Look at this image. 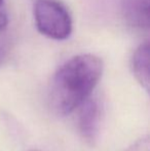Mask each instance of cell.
<instances>
[{"instance_id": "1", "label": "cell", "mask_w": 150, "mask_h": 151, "mask_svg": "<svg viewBox=\"0 0 150 151\" xmlns=\"http://www.w3.org/2000/svg\"><path fill=\"white\" fill-rule=\"evenodd\" d=\"M103 62L95 55H78L63 64L54 75L50 103L55 113L66 116L77 109L99 83Z\"/></svg>"}, {"instance_id": "2", "label": "cell", "mask_w": 150, "mask_h": 151, "mask_svg": "<svg viewBox=\"0 0 150 151\" xmlns=\"http://www.w3.org/2000/svg\"><path fill=\"white\" fill-rule=\"evenodd\" d=\"M35 25L39 33L54 40H65L72 32V19L59 0H36L33 7Z\"/></svg>"}, {"instance_id": "3", "label": "cell", "mask_w": 150, "mask_h": 151, "mask_svg": "<svg viewBox=\"0 0 150 151\" xmlns=\"http://www.w3.org/2000/svg\"><path fill=\"white\" fill-rule=\"evenodd\" d=\"M78 108V129L88 143H94L99 135L102 119V107L97 99L88 98Z\"/></svg>"}, {"instance_id": "4", "label": "cell", "mask_w": 150, "mask_h": 151, "mask_svg": "<svg viewBox=\"0 0 150 151\" xmlns=\"http://www.w3.org/2000/svg\"><path fill=\"white\" fill-rule=\"evenodd\" d=\"M149 0H121V12L126 24L139 30L149 28Z\"/></svg>"}, {"instance_id": "5", "label": "cell", "mask_w": 150, "mask_h": 151, "mask_svg": "<svg viewBox=\"0 0 150 151\" xmlns=\"http://www.w3.org/2000/svg\"><path fill=\"white\" fill-rule=\"evenodd\" d=\"M149 43L139 45L132 58V70L140 86L149 91Z\"/></svg>"}, {"instance_id": "6", "label": "cell", "mask_w": 150, "mask_h": 151, "mask_svg": "<svg viewBox=\"0 0 150 151\" xmlns=\"http://www.w3.org/2000/svg\"><path fill=\"white\" fill-rule=\"evenodd\" d=\"M8 25V16L4 7H0V31H3Z\"/></svg>"}, {"instance_id": "7", "label": "cell", "mask_w": 150, "mask_h": 151, "mask_svg": "<svg viewBox=\"0 0 150 151\" xmlns=\"http://www.w3.org/2000/svg\"><path fill=\"white\" fill-rule=\"evenodd\" d=\"M3 58H4L3 50H1V48H0V64H1V62H2V61H3Z\"/></svg>"}, {"instance_id": "8", "label": "cell", "mask_w": 150, "mask_h": 151, "mask_svg": "<svg viewBox=\"0 0 150 151\" xmlns=\"http://www.w3.org/2000/svg\"><path fill=\"white\" fill-rule=\"evenodd\" d=\"M3 3H4V0H0V7H3Z\"/></svg>"}, {"instance_id": "9", "label": "cell", "mask_w": 150, "mask_h": 151, "mask_svg": "<svg viewBox=\"0 0 150 151\" xmlns=\"http://www.w3.org/2000/svg\"><path fill=\"white\" fill-rule=\"evenodd\" d=\"M30 151H39V150H36V149H34V150H30Z\"/></svg>"}]
</instances>
